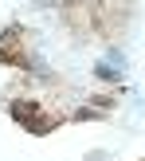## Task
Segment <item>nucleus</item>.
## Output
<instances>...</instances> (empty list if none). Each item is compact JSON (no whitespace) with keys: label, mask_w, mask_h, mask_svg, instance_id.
I'll return each instance as SVG.
<instances>
[{"label":"nucleus","mask_w":145,"mask_h":161,"mask_svg":"<svg viewBox=\"0 0 145 161\" xmlns=\"http://www.w3.org/2000/svg\"><path fill=\"white\" fill-rule=\"evenodd\" d=\"M118 102H122V94H110V91H90V94H86V106L102 110V114H114Z\"/></svg>","instance_id":"f257e3e1"},{"label":"nucleus","mask_w":145,"mask_h":161,"mask_svg":"<svg viewBox=\"0 0 145 161\" xmlns=\"http://www.w3.org/2000/svg\"><path fill=\"white\" fill-rule=\"evenodd\" d=\"M94 79H98L102 86H122V71H118V63H106V59L94 63Z\"/></svg>","instance_id":"f03ea898"},{"label":"nucleus","mask_w":145,"mask_h":161,"mask_svg":"<svg viewBox=\"0 0 145 161\" xmlns=\"http://www.w3.org/2000/svg\"><path fill=\"white\" fill-rule=\"evenodd\" d=\"M83 161H106V149H90V153H86Z\"/></svg>","instance_id":"7ed1b4c3"}]
</instances>
